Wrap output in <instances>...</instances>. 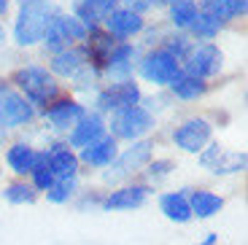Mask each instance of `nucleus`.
I'll return each mask as SVG.
<instances>
[{
  "mask_svg": "<svg viewBox=\"0 0 248 245\" xmlns=\"http://www.w3.org/2000/svg\"><path fill=\"white\" fill-rule=\"evenodd\" d=\"M51 19H54V11H51V6L46 0H22L16 25H14L16 43L19 46H32V43L44 41Z\"/></svg>",
  "mask_w": 248,
  "mask_h": 245,
  "instance_id": "1",
  "label": "nucleus"
},
{
  "mask_svg": "<svg viewBox=\"0 0 248 245\" xmlns=\"http://www.w3.org/2000/svg\"><path fill=\"white\" fill-rule=\"evenodd\" d=\"M14 81H16L19 89H22V92H25L32 103H38V105L51 103V100L57 97V92H60V84L54 81V76L46 73L44 68H35V65H32V68L16 70Z\"/></svg>",
  "mask_w": 248,
  "mask_h": 245,
  "instance_id": "2",
  "label": "nucleus"
},
{
  "mask_svg": "<svg viewBox=\"0 0 248 245\" xmlns=\"http://www.w3.org/2000/svg\"><path fill=\"white\" fill-rule=\"evenodd\" d=\"M111 127H113V132H116L119 138L135 140V138L146 135V132L154 127V116H151L146 108H140V105H132V108L116 110V116H113Z\"/></svg>",
  "mask_w": 248,
  "mask_h": 245,
  "instance_id": "3",
  "label": "nucleus"
},
{
  "mask_svg": "<svg viewBox=\"0 0 248 245\" xmlns=\"http://www.w3.org/2000/svg\"><path fill=\"white\" fill-rule=\"evenodd\" d=\"M87 27L81 25L76 16H57L54 14V19H51V25H49V30H46V46L49 49H54V51H65V49H70V43L73 41H81V38H87Z\"/></svg>",
  "mask_w": 248,
  "mask_h": 245,
  "instance_id": "4",
  "label": "nucleus"
},
{
  "mask_svg": "<svg viewBox=\"0 0 248 245\" xmlns=\"http://www.w3.org/2000/svg\"><path fill=\"white\" fill-rule=\"evenodd\" d=\"M32 116H35V110L22 94H16L8 86H0V129L27 124Z\"/></svg>",
  "mask_w": 248,
  "mask_h": 245,
  "instance_id": "5",
  "label": "nucleus"
},
{
  "mask_svg": "<svg viewBox=\"0 0 248 245\" xmlns=\"http://www.w3.org/2000/svg\"><path fill=\"white\" fill-rule=\"evenodd\" d=\"M221 62H224V57L218 51V46L202 43L197 49H189V54H186V76L202 81L208 76H216L221 70Z\"/></svg>",
  "mask_w": 248,
  "mask_h": 245,
  "instance_id": "6",
  "label": "nucleus"
},
{
  "mask_svg": "<svg viewBox=\"0 0 248 245\" xmlns=\"http://www.w3.org/2000/svg\"><path fill=\"white\" fill-rule=\"evenodd\" d=\"M140 70L151 84H173L181 76V60L173 57L168 49H159V51H154V54H149L143 60Z\"/></svg>",
  "mask_w": 248,
  "mask_h": 245,
  "instance_id": "7",
  "label": "nucleus"
},
{
  "mask_svg": "<svg viewBox=\"0 0 248 245\" xmlns=\"http://www.w3.org/2000/svg\"><path fill=\"white\" fill-rule=\"evenodd\" d=\"M151 159V143L149 140H140V143H135V146H130L127 151L122 153V156H116V159L111 162V170L106 172V181H119V178H127V175H132V172H138L146 162Z\"/></svg>",
  "mask_w": 248,
  "mask_h": 245,
  "instance_id": "8",
  "label": "nucleus"
},
{
  "mask_svg": "<svg viewBox=\"0 0 248 245\" xmlns=\"http://www.w3.org/2000/svg\"><path fill=\"white\" fill-rule=\"evenodd\" d=\"M173 140H175V146L184 148V151L197 153L208 146V140H211V124L205 122V119H189V122H184L173 132Z\"/></svg>",
  "mask_w": 248,
  "mask_h": 245,
  "instance_id": "9",
  "label": "nucleus"
},
{
  "mask_svg": "<svg viewBox=\"0 0 248 245\" xmlns=\"http://www.w3.org/2000/svg\"><path fill=\"white\" fill-rule=\"evenodd\" d=\"M200 162H202V167H208L216 175H227V172H243V167H246V153L243 151H224L218 143H213L200 156Z\"/></svg>",
  "mask_w": 248,
  "mask_h": 245,
  "instance_id": "10",
  "label": "nucleus"
},
{
  "mask_svg": "<svg viewBox=\"0 0 248 245\" xmlns=\"http://www.w3.org/2000/svg\"><path fill=\"white\" fill-rule=\"evenodd\" d=\"M140 100V89L135 86V81H119V84L108 86L106 92H100L97 108L100 110H124L138 105Z\"/></svg>",
  "mask_w": 248,
  "mask_h": 245,
  "instance_id": "11",
  "label": "nucleus"
},
{
  "mask_svg": "<svg viewBox=\"0 0 248 245\" xmlns=\"http://www.w3.org/2000/svg\"><path fill=\"white\" fill-rule=\"evenodd\" d=\"M116 3L119 0H76V19L89 30L97 22H106L116 11Z\"/></svg>",
  "mask_w": 248,
  "mask_h": 245,
  "instance_id": "12",
  "label": "nucleus"
},
{
  "mask_svg": "<svg viewBox=\"0 0 248 245\" xmlns=\"http://www.w3.org/2000/svg\"><path fill=\"white\" fill-rule=\"evenodd\" d=\"M149 197V189L146 186H124V189H116L103 199V208L106 210H132L140 208Z\"/></svg>",
  "mask_w": 248,
  "mask_h": 245,
  "instance_id": "13",
  "label": "nucleus"
},
{
  "mask_svg": "<svg viewBox=\"0 0 248 245\" xmlns=\"http://www.w3.org/2000/svg\"><path fill=\"white\" fill-rule=\"evenodd\" d=\"M103 129H106V122L100 113H84L81 122L73 127L70 132V143L78 148H87L89 143H94L97 138H103Z\"/></svg>",
  "mask_w": 248,
  "mask_h": 245,
  "instance_id": "14",
  "label": "nucleus"
},
{
  "mask_svg": "<svg viewBox=\"0 0 248 245\" xmlns=\"http://www.w3.org/2000/svg\"><path fill=\"white\" fill-rule=\"evenodd\" d=\"M44 159L57 181L60 178H76V172H78V159L73 156V151L68 146H54L49 153H44Z\"/></svg>",
  "mask_w": 248,
  "mask_h": 245,
  "instance_id": "15",
  "label": "nucleus"
},
{
  "mask_svg": "<svg viewBox=\"0 0 248 245\" xmlns=\"http://www.w3.org/2000/svg\"><path fill=\"white\" fill-rule=\"evenodd\" d=\"M159 210L165 213V218L175 221V224H186V221L194 218L186 191H170V194H165L159 199Z\"/></svg>",
  "mask_w": 248,
  "mask_h": 245,
  "instance_id": "16",
  "label": "nucleus"
},
{
  "mask_svg": "<svg viewBox=\"0 0 248 245\" xmlns=\"http://www.w3.org/2000/svg\"><path fill=\"white\" fill-rule=\"evenodd\" d=\"M106 22H108V30H111L116 38H132L135 32L143 30L140 14L130 11V8H116V11H113Z\"/></svg>",
  "mask_w": 248,
  "mask_h": 245,
  "instance_id": "17",
  "label": "nucleus"
},
{
  "mask_svg": "<svg viewBox=\"0 0 248 245\" xmlns=\"http://www.w3.org/2000/svg\"><path fill=\"white\" fill-rule=\"evenodd\" d=\"M81 159L92 167H108L116 159V140L113 138H97L94 143H89L84 151H81Z\"/></svg>",
  "mask_w": 248,
  "mask_h": 245,
  "instance_id": "18",
  "label": "nucleus"
},
{
  "mask_svg": "<svg viewBox=\"0 0 248 245\" xmlns=\"http://www.w3.org/2000/svg\"><path fill=\"white\" fill-rule=\"evenodd\" d=\"M84 116V105L73 103V100H60L57 105H51L46 110V119L54 124L57 129H68V127H76Z\"/></svg>",
  "mask_w": 248,
  "mask_h": 245,
  "instance_id": "19",
  "label": "nucleus"
},
{
  "mask_svg": "<svg viewBox=\"0 0 248 245\" xmlns=\"http://www.w3.org/2000/svg\"><path fill=\"white\" fill-rule=\"evenodd\" d=\"M38 159H41V153H38L35 148L25 146V143H16V146H11V148H8V153H6L8 167H11L14 172H19V175H25V172H32V170H35Z\"/></svg>",
  "mask_w": 248,
  "mask_h": 245,
  "instance_id": "20",
  "label": "nucleus"
},
{
  "mask_svg": "<svg viewBox=\"0 0 248 245\" xmlns=\"http://www.w3.org/2000/svg\"><path fill=\"white\" fill-rule=\"evenodd\" d=\"M87 54L81 49H65V51H57L54 60H51V70L60 76H68V78H73L78 70L87 68Z\"/></svg>",
  "mask_w": 248,
  "mask_h": 245,
  "instance_id": "21",
  "label": "nucleus"
},
{
  "mask_svg": "<svg viewBox=\"0 0 248 245\" xmlns=\"http://www.w3.org/2000/svg\"><path fill=\"white\" fill-rule=\"evenodd\" d=\"M108 73L116 76V78H127L135 68V49H132L130 43H124V46H116V49L108 54Z\"/></svg>",
  "mask_w": 248,
  "mask_h": 245,
  "instance_id": "22",
  "label": "nucleus"
},
{
  "mask_svg": "<svg viewBox=\"0 0 248 245\" xmlns=\"http://www.w3.org/2000/svg\"><path fill=\"white\" fill-rule=\"evenodd\" d=\"M189 205H192V215H197V218H213L224 208V199L218 194H213V191L200 189L189 197Z\"/></svg>",
  "mask_w": 248,
  "mask_h": 245,
  "instance_id": "23",
  "label": "nucleus"
},
{
  "mask_svg": "<svg viewBox=\"0 0 248 245\" xmlns=\"http://www.w3.org/2000/svg\"><path fill=\"white\" fill-rule=\"evenodd\" d=\"M246 8H248V0H205V14L216 16L218 22L240 16V14H246Z\"/></svg>",
  "mask_w": 248,
  "mask_h": 245,
  "instance_id": "24",
  "label": "nucleus"
},
{
  "mask_svg": "<svg viewBox=\"0 0 248 245\" xmlns=\"http://www.w3.org/2000/svg\"><path fill=\"white\" fill-rule=\"evenodd\" d=\"M170 86H173L175 97L181 100H197L200 94H205V84L200 78H192V76H178Z\"/></svg>",
  "mask_w": 248,
  "mask_h": 245,
  "instance_id": "25",
  "label": "nucleus"
},
{
  "mask_svg": "<svg viewBox=\"0 0 248 245\" xmlns=\"http://www.w3.org/2000/svg\"><path fill=\"white\" fill-rule=\"evenodd\" d=\"M170 16L175 27H189L197 16V3L194 0H170Z\"/></svg>",
  "mask_w": 248,
  "mask_h": 245,
  "instance_id": "26",
  "label": "nucleus"
},
{
  "mask_svg": "<svg viewBox=\"0 0 248 245\" xmlns=\"http://www.w3.org/2000/svg\"><path fill=\"white\" fill-rule=\"evenodd\" d=\"M192 32L197 38H205V41H211L213 35H218V30H221V22H218L216 16H211V14H197V16H194V22L192 25Z\"/></svg>",
  "mask_w": 248,
  "mask_h": 245,
  "instance_id": "27",
  "label": "nucleus"
},
{
  "mask_svg": "<svg viewBox=\"0 0 248 245\" xmlns=\"http://www.w3.org/2000/svg\"><path fill=\"white\" fill-rule=\"evenodd\" d=\"M3 197H6L11 205H32L38 194H35V189L27 186V184H11V186H6Z\"/></svg>",
  "mask_w": 248,
  "mask_h": 245,
  "instance_id": "28",
  "label": "nucleus"
},
{
  "mask_svg": "<svg viewBox=\"0 0 248 245\" xmlns=\"http://www.w3.org/2000/svg\"><path fill=\"white\" fill-rule=\"evenodd\" d=\"M73 194H76V178H60V181H54V186L46 191V197H49L51 202H57V205L68 202Z\"/></svg>",
  "mask_w": 248,
  "mask_h": 245,
  "instance_id": "29",
  "label": "nucleus"
},
{
  "mask_svg": "<svg viewBox=\"0 0 248 245\" xmlns=\"http://www.w3.org/2000/svg\"><path fill=\"white\" fill-rule=\"evenodd\" d=\"M32 181H35V186L32 189H41V191H49L51 186H54V172L49 170V165H46V159H44V153H41V159H38V165H35V170H32Z\"/></svg>",
  "mask_w": 248,
  "mask_h": 245,
  "instance_id": "30",
  "label": "nucleus"
},
{
  "mask_svg": "<svg viewBox=\"0 0 248 245\" xmlns=\"http://www.w3.org/2000/svg\"><path fill=\"white\" fill-rule=\"evenodd\" d=\"M170 170H173V162L159 159V162H154V165H149V178L151 181H159V178L170 175Z\"/></svg>",
  "mask_w": 248,
  "mask_h": 245,
  "instance_id": "31",
  "label": "nucleus"
},
{
  "mask_svg": "<svg viewBox=\"0 0 248 245\" xmlns=\"http://www.w3.org/2000/svg\"><path fill=\"white\" fill-rule=\"evenodd\" d=\"M159 3H165V0H127L130 11H135V14L146 11V8H151V6H159Z\"/></svg>",
  "mask_w": 248,
  "mask_h": 245,
  "instance_id": "32",
  "label": "nucleus"
},
{
  "mask_svg": "<svg viewBox=\"0 0 248 245\" xmlns=\"http://www.w3.org/2000/svg\"><path fill=\"white\" fill-rule=\"evenodd\" d=\"M216 243H218V234H213V232H211L208 237L202 240V243H197V245H216Z\"/></svg>",
  "mask_w": 248,
  "mask_h": 245,
  "instance_id": "33",
  "label": "nucleus"
},
{
  "mask_svg": "<svg viewBox=\"0 0 248 245\" xmlns=\"http://www.w3.org/2000/svg\"><path fill=\"white\" fill-rule=\"evenodd\" d=\"M8 11V0H0V14H6Z\"/></svg>",
  "mask_w": 248,
  "mask_h": 245,
  "instance_id": "34",
  "label": "nucleus"
}]
</instances>
